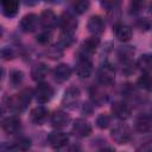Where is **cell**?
<instances>
[{"label":"cell","mask_w":152,"mask_h":152,"mask_svg":"<svg viewBox=\"0 0 152 152\" xmlns=\"http://www.w3.org/2000/svg\"><path fill=\"white\" fill-rule=\"evenodd\" d=\"M112 138L118 144H126L131 139V131L126 125L119 124L112 129Z\"/></svg>","instance_id":"obj_5"},{"label":"cell","mask_w":152,"mask_h":152,"mask_svg":"<svg viewBox=\"0 0 152 152\" xmlns=\"http://www.w3.org/2000/svg\"><path fill=\"white\" fill-rule=\"evenodd\" d=\"M100 44V39L97 37H89L88 39H86L82 45H81V51H82V55L87 56L88 53H91L96 50V48L99 46Z\"/></svg>","instance_id":"obj_23"},{"label":"cell","mask_w":152,"mask_h":152,"mask_svg":"<svg viewBox=\"0 0 152 152\" xmlns=\"http://www.w3.org/2000/svg\"><path fill=\"white\" fill-rule=\"evenodd\" d=\"M48 72H49L48 65L44 64V63H38V64H36V65L32 68V70H31V76H32V80H34V81H37V82H40V81H43V80L46 77Z\"/></svg>","instance_id":"obj_21"},{"label":"cell","mask_w":152,"mask_h":152,"mask_svg":"<svg viewBox=\"0 0 152 152\" xmlns=\"http://www.w3.org/2000/svg\"><path fill=\"white\" fill-rule=\"evenodd\" d=\"M71 75V68L68 65V64H58L55 69H53V78L56 82L58 83H62V82H65Z\"/></svg>","instance_id":"obj_14"},{"label":"cell","mask_w":152,"mask_h":152,"mask_svg":"<svg viewBox=\"0 0 152 152\" xmlns=\"http://www.w3.org/2000/svg\"><path fill=\"white\" fill-rule=\"evenodd\" d=\"M23 78H24V74L21 71H19V70H13L10 74V81H11L13 87L19 86L23 82Z\"/></svg>","instance_id":"obj_28"},{"label":"cell","mask_w":152,"mask_h":152,"mask_svg":"<svg viewBox=\"0 0 152 152\" xmlns=\"http://www.w3.org/2000/svg\"><path fill=\"white\" fill-rule=\"evenodd\" d=\"M69 137L66 133L61 132V131H55L49 134L48 137V142L52 148H61L68 144Z\"/></svg>","instance_id":"obj_6"},{"label":"cell","mask_w":152,"mask_h":152,"mask_svg":"<svg viewBox=\"0 0 152 152\" xmlns=\"http://www.w3.org/2000/svg\"><path fill=\"white\" fill-rule=\"evenodd\" d=\"M109 124H110V116L108 114H104V113L100 114L97 116V119H96V125H97L99 128L104 129V128H107L109 126Z\"/></svg>","instance_id":"obj_30"},{"label":"cell","mask_w":152,"mask_h":152,"mask_svg":"<svg viewBox=\"0 0 152 152\" xmlns=\"http://www.w3.org/2000/svg\"><path fill=\"white\" fill-rule=\"evenodd\" d=\"M63 53V49L59 46V45H55V46H51L49 50H48V55L50 58L52 59H56V58H59Z\"/></svg>","instance_id":"obj_32"},{"label":"cell","mask_w":152,"mask_h":152,"mask_svg":"<svg viewBox=\"0 0 152 152\" xmlns=\"http://www.w3.org/2000/svg\"><path fill=\"white\" fill-rule=\"evenodd\" d=\"M87 28L90 33H93L95 37L97 34H101L104 30V21L100 15H93L89 18L88 24H87Z\"/></svg>","instance_id":"obj_12"},{"label":"cell","mask_w":152,"mask_h":152,"mask_svg":"<svg viewBox=\"0 0 152 152\" xmlns=\"http://www.w3.org/2000/svg\"><path fill=\"white\" fill-rule=\"evenodd\" d=\"M32 95L33 94L31 89H23L21 91L14 94L12 97L8 99V107L14 112H23L31 102Z\"/></svg>","instance_id":"obj_1"},{"label":"cell","mask_w":152,"mask_h":152,"mask_svg":"<svg viewBox=\"0 0 152 152\" xmlns=\"http://www.w3.org/2000/svg\"><path fill=\"white\" fill-rule=\"evenodd\" d=\"M30 147H31V140H30L28 138H26V137H20V138H18V139L14 141V144H13V148H14L15 151H19V152H25V151H27Z\"/></svg>","instance_id":"obj_26"},{"label":"cell","mask_w":152,"mask_h":152,"mask_svg":"<svg viewBox=\"0 0 152 152\" xmlns=\"http://www.w3.org/2000/svg\"><path fill=\"white\" fill-rule=\"evenodd\" d=\"M80 99V89L76 87H69L63 96V104L68 108H74Z\"/></svg>","instance_id":"obj_10"},{"label":"cell","mask_w":152,"mask_h":152,"mask_svg":"<svg viewBox=\"0 0 152 152\" xmlns=\"http://www.w3.org/2000/svg\"><path fill=\"white\" fill-rule=\"evenodd\" d=\"M69 115L63 110H56L51 115V125L56 128H62L68 125L69 122Z\"/></svg>","instance_id":"obj_17"},{"label":"cell","mask_w":152,"mask_h":152,"mask_svg":"<svg viewBox=\"0 0 152 152\" xmlns=\"http://www.w3.org/2000/svg\"><path fill=\"white\" fill-rule=\"evenodd\" d=\"M1 127H2L4 132H6L7 134H14L20 129L21 122L18 116L12 115V116H7L6 119L2 120Z\"/></svg>","instance_id":"obj_8"},{"label":"cell","mask_w":152,"mask_h":152,"mask_svg":"<svg viewBox=\"0 0 152 152\" xmlns=\"http://www.w3.org/2000/svg\"><path fill=\"white\" fill-rule=\"evenodd\" d=\"M1 55H2V57H4L5 59H11V58H13V52H12L10 49H7V48L2 49Z\"/></svg>","instance_id":"obj_34"},{"label":"cell","mask_w":152,"mask_h":152,"mask_svg":"<svg viewBox=\"0 0 152 152\" xmlns=\"http://www.w3.org/2000/svg\"><path fill=\"white\" fill-rule=\"evenodd\" d=\"M72 132L78 137H88L91 133V126L87 120L77 119L72 125Z\"/></svg>","instance_id":"obj_13"},{"label":"cell","mask_w":152,"mask_h":152,"mask_svg":"<svg viewBox=\"0 0 152 152\" xmlns=\"http://www.w3.org/2000/svg\"><path fill=\"white\" fill-rule=\"evenodd\" d=\"M137 66L144 72V74H150L152 72V55H142L138 62Z\"/></svg>","instance_id":"obj_24"},{"label":"cell","mask_w":152,"mask_h":152,"mask_svg":"<svg viewBox=\"0 0 152 152\" xmlns=\"http://www.w3.org/2000/svg\"><path fill=\"white\" fill-rule=\"evenodd\" d=\"M19 2L15 0H4L1 2V11L6 17H14L18 12Z\"/></svg>","instance_id":"obj_20"},{"label":"cell","mask_w":152,"mask_h":152,"mask_svg":"<svg viewBox=\"0 0 152 152\" xmlns=\"http://www.w3.org/2000/svg\"><path fill=\"white\" fill-rule=\"evenodd\" d=\"M88 7H89V1L80 0V1H76V2L72 4V8L77 13H84L88 10Z\"/></svg>","instance_id":"obj_31"},{"label":"cell","mask_w":152,"mask_h":152,"mask_svg":"<svg viewBox=\"0 0 152 152\" xmlns=\"http://www.w3.org/2000/svg\"><path fill=\"white\" fill-rule=\"evenodd\" d=\"M137 152H152V144H145L140 146Z\"/></svg>","instance_id":"obj_35"},{"label":"cell","mask_w":152,"mask_h":152,"mask_svg":"<svg viewBox=\"0 0 152 152\" xmlns=\"http://www.w3.org/2000/svg\"><path fill=\"white\" fill-rule=\"evenodd\" d=\"M58 25L63 30V32L66 33H74V31L77 27V20L75 15L70 12H63L58 18Z\"/></svg>","instance_id":"obj_2"},{"label":"cell","mask_w":152,"mask_h":152,"mask_svg":"<svg viewBox=\"0 0 152 152\" xmlns=\"http://www.w3.org/2000/svg\"><path fill=\"white\" fill-rule=\"evenodd\" d=\"M152 127V116L148 114H140L135 121V128L139 132H147Z\"/></svg>","instance_id":"obj_19"},{"label":"cell","mask_w":152,"mask_h":152,"mask_svg":"<svg viewBox=\"0 0 152 152\" xmlns=\"http://www.w3.org/2000/svg\"><path fill=\"white\" fill-rule=\"evenodd\" d=\"M15 150L13 148V146H5V145H2V147H1V152H14Z\"/></svg>","instance_id":"obj_36"},{"label":"cell","mask_w":152,"mask_h":152,"mask_svg":"<svg viewBox=\"0 0 152 152\" xmlns=\"http://www.w3.org/2000/svg\"><path fill=\"white\" fill-rule=\"evenodd\" d=\"M112 113L120 120H126L131 115V107L122 101H116L112 106Z\"/></svg>","instance_id":"obj_11"},{"label":"cell","mask_w":152,"mask_h":152,"mask_svg":"<svg viewBox=\"0 0 152 152\" xmlns=\"http://www.w3.org/2000/svg\"><path fill=\"white\" fill-rule=\"evenodd\" d=\"M114 33L115 37L120 42H127L132 37V28L126 24H115L114 25Z\"/></svg>","instance_id":"obj_15"},{"label":"cell","mask_w":152,"mask_h":152,"mask_svg":"<svg viewBox=\"0 0 152 152\" xmlns=\"http://www.w3.org/2000/svg\"><path fill=\"white\" fill-rule=\"evenodd\" d=\"M36 99L39 103H45L48 101H50V99L53 95V89L50 84L48 83H39L36 88Z\"/></svg>","instance_id":"obj_7"},{"label":"cell","mask_w":152,"mask_h":152,"mask_svg":"<svg viewBox=\"0 0 152 152\" xmlns=\"http://www.w3.org/2000/svg\"><path fill=\"white\" fill-rule=\"evenodd\" d=\"M76 74L81 77V78H87L90 76L91 71H93V63L89 59V57L84 56V55H80L76 62Z\"/></svg>","instance_id":"obj_3"},{"label":"cell","mask_w":152,"mask_h":152,"mask_svg":"<svg viewBox=\"0 0 152 152\" xmlns=\"http://www.w3.org/2000/svg\"><path fill=\"white\" fill-rule=\"evenodd\" d=\"M71 43H72V33L63 32V33L61 34V37H59V43H58V45H59L62 49H64V48L70 46Z\"/></svg>","instance_id":"obj_29"},{"label":"cell","mask_w":152,"mask_h":152,"mask_svg":"<svg viewBox=\"0 0 152 152\" xmlns=\"http://www.w3.org/2000/svg\"><path fill=\"white\" fill-rule=\"evenodd\" d=\"M39 20H40V24L45 27V28H51L57 21V17L56 14L51 11V10H45L42 12V14L39 15Z\"/></svg>","instance_id":"obj_18"},{"label":"cell","mask_w":152,"mask_h":152,"mask_svg":"<svg viewBox=\"0 0 152 152\" xmlns=\"http://www.w3.org/2000/svg\"><path fill=\"white\" fill-rule=\"evenodd\" d=\"M97 80L102 86H109L115 80V69L112 64H103L97 72Z\"/></svg>","instance_id":"obj_4"},{"label":"cell","mask_w":152,"mask_h":152,"mask_svg":"<svg viewBox=\"0 0 152 152\" xmlns=\"http://www.w3.org/2000/svg\"><path fill=\"white\" fill-rule=\"evenodd\" d=\"M137 84L144 89V90H147V91H152V75L151 74H142L138 81H137Z\"/></svg>","instance_id":"obj_25"},{"label":"cell","mask_w":152,"mask_h":152,"mask_svg":"<svg viewBox=\"0 0 152 152\" xmlns=\"http://www.w3.org/2000/svg\"><path fill=\"white\" fill-rule=\"evenodd\" d=\"M90 97H91V101L95 103V104H97V106H101V104H103L106 101H107V93L102 89V88H100V87H93L91 89H90Z\"/></svg>","instance_id":"obj_22"},{"label":"cell","mask_w":152,"mask_h":152,"mask_svg":"<svg viewBox=\"0 0 152 152\" xmlns=\"http://www.w3.org/2000/svg\"><path fill=\"white\" fill-rule=\"evenodd\" d=\"M38 23H40L39 18L33 13H28V14H26L21 18L20 27L25 32H33V31H36V28L38 26Z\"/></svg>","instance_id":"obj_9"},{"label":"cell","mask_w":152,"mask_h":152,"mask_svg":"<svg viewBox=\"0 0 152 152\" xmlns=\"http://www.w3.org/2000/svg\"><path fill=\"white\" fill-rule=\"evenodd\" d=\"M50 39H51V32L48 30L38 33V36H37V42L40 44H46L50 42Z\"/></svg>","instance_id":"obj_33"},{"label":"cell","mask_w":152,"mask_h":152,"mask_svg":"<svg viewBox=\"0 0 152 152\" xmlns=\"http://www.w3.org/2000/svg\"><path fill=\"white\" fill-rule=\"evenodd\" d=\"M133 55H134V49L132 46H124L119 52V57L125 64H129L131 63Z\"/></svg>","instance_id":"obj_27"},{"label":"cell","mask_w":152,"mask_h":152,"mask_svg":"<svg viewBox=\"0 0 152 152\" xmlns=\"http://www.w3.org/2000/svg\"><path fill=\"white\" fill-rule=\"evenodd\" d=\"M48 114H49V112H48V109H46L45 107L38 106V107H36V108H33V109L31 110L30 118H31V120H32L33 124H36V125H42V124H44L45 120L48 119Z\"/></svg>","instance_id":"obj_16"},{"label":"cell","mask_w":152,"mask_h":152,"mask_svg":"<svg viewBox=\"0 0 152 152\" xmlns=\"http://www.w3.org/2000/svg\"><path fill=\"white\" fill-rule=\"evenodd\" d=\"M99 152H115L113 148H109V147H106V148H102V150H100Z\"/></svg>","instance_id":"obj_37"}]
</instances>
